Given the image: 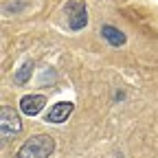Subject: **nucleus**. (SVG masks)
I'll list each match as a JSON object with an SVG mask.
<instances>
[{"mask_svg":"<svg viewBox=\"0 0 158 158\" xmlns=\"http://www.w3.org/2000/svg\"><path fill=\"white\" fill-rule=\"evenodd\" d=\"M55 149V143L53 138L46 136V134H37L18 149L15 158H48Z\"/></svg>","mask_w":158,"mask_h":158,"instance_id":"obj_1","label":"nucleus"},{"mask_svg":"<svg viewBox=\"0 0 158 158\" xmlns=\"http://www.w3.org/2000/svg\"><path fill=\"white\" fill-rule=\"evenodd\" d=\"M64 11L70 15L68 24H70L73 31H79V29H84V27L88 24V15H86V7H84V2H79V0H73V2L66 5Z\"/></svg>","mask_w":158,"mask_h":158,"instance_id":"obj_2","label":"nucleus"},{"mask_svg":"<svg viewBox=\"0 0 158 158\" xmlns=\"http://www.w3.org/2000/svg\"><path fill=\"white\" fill-rule=\"evenodd\" d=\"M46 106V97L44 94H27L20 99V110L27 116H35L42 112V108Z\"/></svg>","mask_w":158,"mask_h":158,"instance_id":"obj_3","label":"nucleus"},{"mask_svg":"<svg viewBox=\"0 0 158 158\" xmlns=\"http://www.w3.org/2000/svg\"><path fill=\"white\" fill-rule=\"evenodd\" d=\"M20 130H22L20 116H18V114H15L11 108L2 106V138H9V136L18 134Z\"/></svg>","mask_w":158,"mask_h":158,"instance_id":"obj_4","label":"nucleus"},{"mask_svg":"<svg viewBox=\"0 0 158 158\" xmlns=\"http://www.w3.org/2000/svg\"><path fill=\"white\" fill-rule=\"evenodd\" d=\"M70 112H73V103H70V101L55 103V106L48 110V114H46V121H48V123H64L66 118L70 116Z\"/></svg>","mask_w":158,"mask_h":158,"instance_id":"obj_5","label":"nucleus"},{"mask_svg":"<svg viewBox=\"0 0 158 158\" xmlns=\"http://www.w3.org/2000/svg\"><path fill=\"white\" fill-rule=\"evenodd\" d=\"M101 33H103V37L108 40L112 46H123L125 44V33L118 31V29H114V27H103Z\"/></svg>","mask_w":158,"mask_h":158,"instance_id":"obj_6","label":"nucleus"},{"mask_svg":"<svg viewBox=\"0 0 158 158\" xmlns=\"http://www.w3.org/2000/svg\"><path fill=\"white\" fill-rule=\"evenodd\" d=\"M29 77H31V64H24L22 68H20V73H15V81L18 84H24Z\"/></svg>","mask_w":158,"mask_h":158,"instance_id":"obj_7","label":"nucleus"}]
</instances>
